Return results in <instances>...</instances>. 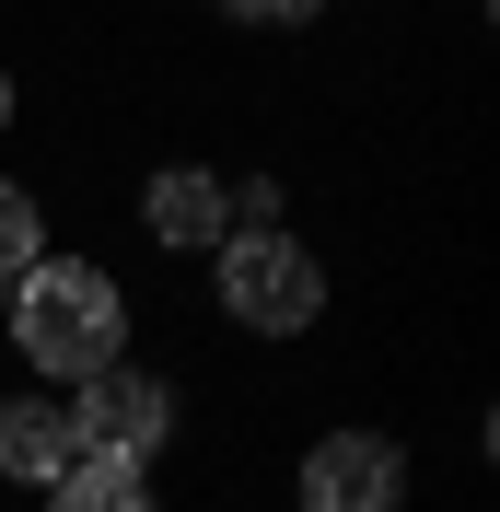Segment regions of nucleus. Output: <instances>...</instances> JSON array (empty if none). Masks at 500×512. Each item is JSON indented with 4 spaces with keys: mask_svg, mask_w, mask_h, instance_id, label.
Returning <instances> with one entry per match:
<instances>
[{
    "mask_svg": "<svg viewBox=\"0 0 500 512\" xmlns=\"http://www.w3.org/2000/svg\"><path fill=\"white\" fill-rule=\"evenodd\" d=\"M35 256H47V210H35V187L0 175V280H24Z\"/></svg>",
    "mask_w": 500,
    "mask_h": 512,
    "instance_id": "obj_8",
    "label": "nucleus"
},
{
    "mask_svg": "<svg viewBox=\"0 0 500 512\" xmlns=\"http://www.w3.org/2000/svg\"><path fill=\"white\" fill-rule=\"evenodd\" d=\"M47 512H152V466H128V454H82V466L47 489Z\"/></svg>",
    "mask_w": 500,
    "mask_h": 512,
    "instance_id": "obj_7",
    "label": "nucleus"
},
{
    "mask_svg": "<svg viewBox=\"0 0 500 512\" xmlns=\"http://www.w3.org/2000/svg\"><path fill=\"white\" fill-rule=\"evenodd\" d=\"M396 489H407V454L384 431H326L303 454V512H396Z\"/></svg>",
    "mask_w": 500,
    "mask_h": 512,
    "instance_id": "obj_4",
    "label": "nucleus"
},
{
    "mask_svg": "<svg viewBox=\"0 0 500 512\" xmlns=\"http://www.w3.org/2000/svg\"><path fill=\"white\" fill-rule=\"evenodd\" d=\"M82 466V431H70V396H0V478L59 489Z\"/></svg>",
    "mask_w": 500,
    "mask_h": 512,
    "instance_id": "obj_5",
    "label": "nucleus"
},
{
    "mask_svg": "<svg viewBox=\"0 0 500 512\" xmlns=\"http://www.w3.org/2000/svg\"><path fill=\"white\" fill-rule=\"evenodd\" d=\"M70 431H82V454H128V466H152L163 431H175V396H163V373L105 361L94 384H70Z\"/></svg>",
    "mask_w": 500,
    "mask_h": 512,
    "instance_id": "obj_3",
    "label": "nucleus"
},
{
    "mask_svg": "<svg viewBox=\"0 0 500 512\" xmlns=\"http://www.w3.org/2000/svg\"><path fill=\"white\" fill-rule=\"evenodd\" d=\"M140 233H152V245L210 256L221 233H233V198H221V175H198V163H163L152 187H140Z\"/></svg>",
    "mask_w": 500,
    "mask_h": 512,
    "instance_id": "obj_6",
    "label": "nucleus"
},
{
    "mask_svg": "<svg viewBox=\"0 0 500 512\" xmlns=\"http://www.w3.org/2000/svg\"><path fill=\"white\" fill-rule=\"evenodd\" d=\"M0 140H12V70H0Z\"/></svg>",
    "mask_w": 500,
    "mask_h": 512,
    "instance_id": "obj_10",
    "label": "nucleus"
},
{
    "mask_svg": "<svg viewBox=\"0 0 500 512\" xmlns=\"http://www.w3.org/2000/svg\"><path fill=\"white\" fill-rule=\"evenodd\" d=\"M210 291H221V315L256 326V338H303L326 315V268L291 233H221L210 245Z\"/></svg>",
    "mask_w": 500,
    "mask_h": 512,
    "instance_id": "obj_2",
    "label": "nucleus"
},
{
    "mask_svg": "<svg viewBox=\"0 0 500 512\" xmlns=\"http://www.w3.org/2000/svg\"><path fill=\"white\" fill-rule=\"evenodd\" d=\"M233 24H314V0H221Z\"/></svg>",
    "mask_w": 500,
    "mask_h": 512,
    "instance_id": "obj_9",
    "label": "nucleus"
},
{
    "mask_svg": "<svg viewBox=\"0 0 500 512\" xmlns=\"http://www.w3.org/2000/svg\"><path fill=\"white\" fill-rule=\"evenodd\" d=\"M12 350L59 384V396L94 384L105 361H128V291L105 280L94 256H35L24 280H12Z\"/></svg>",
    "mask_w": 500,
    "mask_h": 512,
    "instance_id": "obj_1",
    "label": "nucleus"
}]
</instances>
